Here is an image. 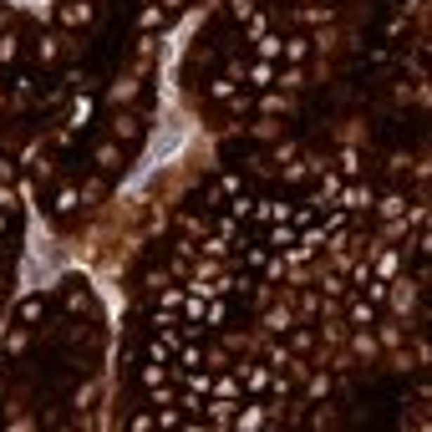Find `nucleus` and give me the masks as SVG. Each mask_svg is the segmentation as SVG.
Segmentation results:
<instances>
[{"label":"nucleus","instance_id":"f257e3e1","mask_svg":"<svg viewBox=\"0 0 432 432\" xmlns=\"http://www.w3.org/2000/svg\"><path fill=\"white\" fill-rule=\"evenodd\" d=\"M92 112H97V102H92V97H77V102H72V122H67V133H81V122H92Z\"/></svg>","mask_w":432,"mask_h":432},{"label":"nucleus","instance_id":"f03ea898","mask_svg":"<svg viewBox=\"0 0 432 432\" xmlns=\"http://www.w3.org/2000/svg\"><path fill=\"white\" fill-rule=\"evenodd\" d=\"M310 46H315V41H310V36H290V41H285V46H280V56H290V61H295V67H300V61H306V56H310Z\"/></svg>","mask_w":432,"mask_h":432},{"label":"nucleus","instance_id":"7ed1b4c3","mask_svg":"<svg viewBox=\"0 0 432 432\" xmlns=\"http://www.w3.org/2000/svg\"><path fill=\"white\" fill-rule=\"evenodd\" d=\"M97 163H102V173H117V168H122V148H117V143H102V148H97Z\"/></svg>","mask_w":432,"mask_h":432},{"label":"nucleus","instance_id":"20e7f679","mask_svg":"<svg viewBox=\"0 0 432 432\" xmlns=\"http://www.w3.org/2000/svg\"><path fill=\"white\" fill-rule=\"evenodd\" d=\"M41 315H46V295H31V300H20V320H26V326H36Z\"/></svg>","mask_w":432,"mask_h":432},{"label":"nucleus","instance_id":"39448f33","mask_svg":"<svg viewBox=\"0 0 432 432\" xmlns=\"http://www.w3.org/2000/svg\"><path fill=\"white\" fill-rule=\"evenodd\" d=\"M36 56L46 61V67H56V61H61V41H56V36H41V46H36Z\"/></svg>","mask_w":432,"mask_h":432},{"label":"nucleus","instance_id":"423d86ee","mask_svg":"<svg viewBox=\"0 0 432 432\" xmlns=\"http://www.w3.org/2000/svg\"><path fill=\"white\" fill-rule=\"evenodd\" d=\"M336 163H341V173H346V178H356V173H361V153H356V148H346V153H341Z\"/></svg>","mask_w":432,"mask_h":432},{"label":"nucleus","instance_id":"0eeeda50","mask_svg":"<svg viewBox=\"0 0 432 432\" xmlns=\"http://www.w3.org/2000/svg\"><path fill=\"white\" fill-rule=\"evenodd\" d=\"M372 315H377V306H372V300H356V306H351V320H356V326H366Z\"/></svg>","mask_w":432,"mask_h":432}]
</instances>
